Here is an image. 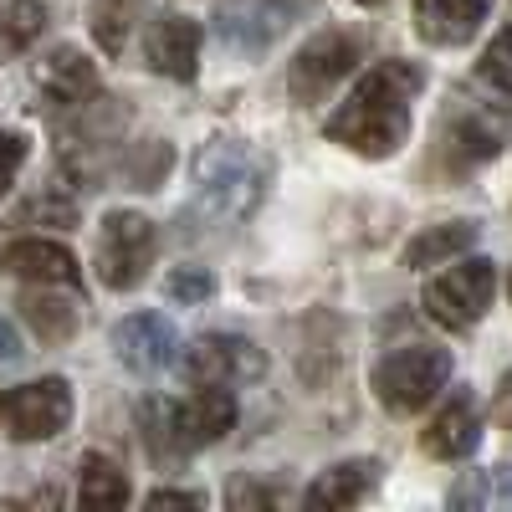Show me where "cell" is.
I'll return each instance as SVG.
<instances>
[{
	"label": "cell",
	"instance_id": "obj_24",
	"mask_svg": "<svg viewBox=\"0 0 512 512\" xmlns=\"http://www.w3.org/2000/svg\"><path fill=\"white\" fill-rule=\"evenodd\" d=\"M226 502H231L236 512H251V507H287V492H277V487H267V482H251V477H236L231 492H226Z\"/></svg>",
	"mask_w": 512,
	"mask_h": 512
},
{
	"label": "cell",
	"instance_id": "obj_11",
	"mask_svg": "<svg viewBox=\"0 0 512 512\" xmlns=\"http://www.w3.org/2000/svg\"><path fill=\"white\" fill-rule=\"evenodd\" d=\"M113 349H118V359L134 369V374H159V369L175 364L180 338H175V323H169V318L134 313V318H123L113 328Z\"/></svg>",
	"mask_w": 512,
	"mask_h": 512
},
{
	"label": "cell",
	"instance_id": "obj_5",
	"mask_svg": "<svg viewBox=\"0 0 512 512\" xmlns=\"http://www.w3.org/2000/svg\"><path fill=\"white\" fill-rule=\"evenodd\" d=\"M149 262H154V226L139 210H113V216H103L98 251H93L98 282L113 287V292H128V287L144 282Z\"/></svg>",
	"mask_w": 512,
	"mask_h": 512
},
{
	"label": "cell",
	"instance_id": "obj_8",
	"mask_svg": "<svg viewBox=\"0 0 512 512\" xmlns=\"http://www.w3.org/2000/svg\"><path fill=\"white\" fill-rule=\"evenodd\" d=\"M185 379L190 384H221V390H231V384H256L267 374V354L251 344V338L241 333H205L195 338V344L185 349L180 359Z\"/></svg>",
	"mask_w": 512,
	"mask_h": 512
},
{
	"label": "cell",
	"instance_id": "obj_9",
	"mask_svg": "<svg viewBox=\"0 0 512 512\" xmlns=\"http://www.w3.org/2000/svg\"><path fill=\"white\" fill-rule=\"evenodd\" d=\"M354 62H359V41L344 36V31H323V36H313L308 47L297 52V62L287 72V88H292V98L303 108H313V103H323L338 88V77L354 72Z\"/></svg>",
	"mask_w": 512,
	"mask_h": 512
},
{
	"label": "cell",
	"instance_id": "obj_27",
	"mask_svg": "<svg viewBox=\"0 0 512 512\" xmlns=\"http://www.w3.org/2000/svg\"><path fill=\"white\" fill-rule=\"evenodd\" d=\"M21 164H26V139H21V134H0V195L11 190V180H16Z\"/></svg>",
	"mask_w": 512,
	"mask_h": 512
},
{
	"label": "cell",
	"instance_id": "obj_3",
	"mask_svg": "<svg viewBox=\"0 0 512 512\" xmlns=\"http://www.w3.org/2000/svg\"><path fill=\"white\" fill-rule=\"evenodd\" d=\"M236 425V400L221 384H200L185 400H149L144 405V441L154 456H190L200 446H216Z\"/></svg>",
	"mask_w": 512,
	"mask_h": 512
},
{
	"label": "cell",
	"instance_id": "obj_16",
	"mask_svg": "<svg viewBox=\"0 0 512 512\" xmlns=\"http://www.w3.org/2000/svg\"><path fill=\"white\" fill-rule=\"evenodd\" d=\"M497 128L487 123V118H477V113H461V128H456V118H446V128H441V144H436V164H441V175H466L472 164H482V159H492L497 154Z\"/></svg>",
	"mask_w": 512,
	"mask_h": 512
},
{
	"label": "cell",
	"instance_id": "obj_29",
	"mask_svg": "<svg viewBox=\"0 0 512 512\" xmlns=\"http://www.w3.org/2000/svg\"><path fill=\"white\" fill-rule=\"evenodd\" d=\"M492 415H497V425H502V431H512V374H502V384H497Z\"/></svg>",
	"mask_w": 512,
	"mask_h": 512
},
{
	"label": "cell",
	"instance_id": "obj_19",
	"mask_svg": "<svg viewBox=\"0 0 512 512\" xmlns=\"http://www.w3.org/2000/svg\"><path fill=\"white\" fill-rule=\"evenodd\" d=\"M77 502L82 507H123L128 502V477L108 456H82L77 466Z\"/></svg>",
	"mask_w": 512,
	"mask_h": 512
},
{
	"label": "cell",
	"instance_id": "obj_13",
	"mask_svg": "<svg viewBox=\"0 0 512 512\" xmlns=\"http://www.w3.org/2000/svg\"><path fill=\"white\" fill-rule=\"evenodd\" d=\"M492 0H415L410 16H415V36L431 41V47H461L472 41L477 26L487 21Z\"/></svg>",
	"mask_w": 512,
	"mask_h": 512
},
{
	"label": "cell",
	"instance_id": "obj_20",
	"mask_svg": "<svg viewBox=\"0 0 512 512\" xmlns=\"http://www.w3.org/2000/svg\"><path fill=\"white\" fill-rule=\"evenodd\" d=\"M451 507H472V512H512V466H487L472 472L466 482L451 487Z\"/></svg>",
	"mask_w": 512,
	"mask_h": 512
},
{
	"label": "cell",
	"instance_id": "obj_4",
	"mask_svg": "<svg viewBox=\"0 0 512 512\" xmlns=\"http://www.w3.org/2000/svg\"><path fill=\"white\" fill-rule=\"evenodd\" d=\"M451 379V354L436 344H405L395 354H384L374 364V395L384 410L415 415L420 405H431Z\"/></svg>",
	"mask_w": 512,
	"mask_h": 512
},
{
	"label": "cell",
	"instance_id": "obj_26",
	"mask_svg": "<svg viewBox=\"0 0 512 512\" xmlns=\"http://www.w3.org/2000/svg\"><path fill=\"white\" fill-rule=\"evenodd\" d=\"M128 6H103L98 16H93V31H98V41H103V47L108 52H118L123 47V31H128Z\"/></svg>",
	"mask_w": 512,
	"mask_h": 512
},
{
	"label": "cell",
	"instance_id": "obj_14",
	"mask_svg": "<svg viewBox=\"0 0 512 512\" xmlns=\"http://www.w3.org/2000/svg\"><path fill=\"white\" fill-rule=\"evenodd\" d=\"M379 472H384V466L369 461V456H359V461H338V466H328V472L303 492V502H308L313 512H344V507H359V502L379 487Z\"/></svg>",
	"mask_w": 512,
	"mask_h": 512
},
{
	"label": "cell",
	"instance_id": "obj_30",
	"mask_svg": "<svg viewBox=\"0 0 512 512\" xmlns=\"http://www.w3.org/2000/svg\"><path fill=\"white\" fill-rule=\"evenodd\" d=\"M0 359H21V333L0 318Z\"/></svg>",
	"mask_w": 512,
	"mask_h": 512
},
{
	"label": "cell",
	"instance_id": "obj_21",
	"mask_svg": "<svg viewBox=\"0 0 512 512\" xmlns=\"http://www.w3.org/2000/svg\"><path fill=\"white\" fill-rule=\"evenodd\" d=\"M477 77L492 98H502L512 108V26H502V36H492V47L477 62Z\"/></svg>",
	"mask_w": 512,
	"mask_h": 512
},
{
	"label": "cell",
	"instance_id": "obj_22",
	"mask_svg": "<svg viewBox=\"0 0 512 512\" xmlns=\"http://www.w3.org/2000/svg\"><path fill=\"white\" fill-rule=\"evenodd\" d=\"M41 26H47V6H41V0H11L6 21H0V47L6 52L31 47V41L41 36Z\"/></svg>",
	"mask_w": 512,
	"mask_h": 512
},
{
	"label": "cell",
	"instance_id": "obj_2",
	"mask_svg": "<svg viewBox=\"0 0 512 512\" xmlns=\"http://www.w3.org/2000/svg\"><path fill=\"white\" fill-rule=\"evenodd\" d=\"M267 195V159L241 149L236 139H210L195 159V200L210 226L246 221Z\"/></svg>",
	"mask_w": 512,
	"mask_h": 512
},
{
	"label": "cell",
	"instance_id": "obj_10",
	"mask_svg": "<svg viewBox=\"0 0 512 512\" xmlns=\"http://www.w3.org/2000/svg\"><path fill=\"white\" fill-rule=\"evenodd\" d=\"M477 441H482V410H477V395H472V390H456V395L431 415V425L420 431V451L436 456V461L472 456Z\"/></svg>",
	"mask_w": 512,
	"mask_h": 512
},
{
	"label": "cell",
	"instance_id": "obj_7",
	"mask_svg": "<svg viewBox=\"0 0 512 512\" xmlns=\"http://www.w3.org/2000/svg\"><path fill=\"white\" fill-rule=\"evenodd\" d=\"M492 297H497V267L487 256H466L461 267H451L446 277L425 287V313L441 328H472L492 308Z\"/></svg>",
	"mask_w": 512,
	"mask_h": 512
},
{
	"label": "cell",
	"instance_id": "obj_12",
	"mask_svg": "<svg viewBox=\"0 0 512 512\" xmlns=\"http://www.w3.org/2000/svg\"><path fill=\"white\" fill-rule=\"evenodd\" d=\"M144 57L159 77H175V82H190L195 67H200V26L190 16H159L149 26V41H144Z\"/></svg>",
	"mask_w": 512,
	"mask_h": 512
},
{
	"label": "cell",
	"instance_id": "obj_32",
	"mask_svg": "<svg viewBox=\"0 0 512 512\" xmlns=\"http://www.w3.org/2000/svg\"><path fill=\"white\" fill-rule=\"evenodd\" d=\"M507 292H512V282H507Z\"/></svg>",
	"mask_w": 512,
	"mask_h": 512
},
{
	"label": "cell",
	"instance_id": "obj_17",
	"mask_svg": "<svg viewBox=\"0 0 512 512\" xmlns=\"http://www.w3.org/2000/svg\"><path fill=\"white\" fill-rule=\"evenodd\" d=\"M36 82H41V93H47L57 108H82V103L98 98V72L77 47H57L47 57V67L36 72Z\"/></svg>",
	"mask_w": 512,
	"mask_h": 512
},
{
	"label": "cell",
	"instance_id": "obj_15",
	"mask_svg": "<svg viewBox=\"0 0 512 512\" xmlns=\"http://www.w3.org/2000/svg\"><path fill=\"white\" fill-rule=\"evenodd\" d=\"M0 267L21 282H41V287H77V256L57 241H16L6 246Z\"/></svg>",
	"mask_w": 512,
	"mask_h": 512
},
{
	"label": "cell",
	"instance_id": "obj_23",
	"mask_svg": "<svg viewBox=\"0 0 512 512\" xmlns=\"http://www.w3.org/2000/svg\"><path fill=\"white\" fill-rule=\"evenodd\" d=\"M26 318L36 323V333L41 338H67L72 333V323H77V308L67 303V297H47V292H36V297H26Z\"/></svg>",
	"mask_w": 512,
	"mask_h": 512
},
{
	"label": "cell",
	"instance_id": "obj_18",
	"mask_svg": "<svg viewBox=\"0 0 512 512\" xmlns=\"http://www.w3.org/2000/svg\"><path fill=\"white\" fill-rule=\"evenodd\" d=\"M477 241V226L472 221H446V226H431L420 231L410 246H405V267L420 272V267H436V262H456V256Z\"/></svg>",
	"mask_w": 512,
	"mask_h": 512
},
{
	"label": "cell",
	"instance_id": "obj_31",
	"mask_svg": "<svg viewBox=\"0 0 512 512\" xmlns=\"http://www.w3.org/2000/svg\"><path fill=\"white\" fill-rule=\"evenodd\" d=\"M359 6H379V0H359Z\"/></svg>",
	"mask_w": 512,
	"mask_h": 512
},
{
	"label": "cell",
	"instance_id": "obj_25",
	"mask_svg": "<svg viewBox=\"0 0 512 512\" xmlns=\"http://www.w3.org/2000/svg\"><path fill=\"white\" fill-rule=\"evenodd\" d=\"M210 272H200V267H185V272H169V282H164V292L175 297V303H205L210 297Z\"/></svg>",
	"mask_w": 512,
	"mask_h": 512
},
{
	"label": "cell",
	"instance_id": "obj_1",
	"mask_svg": "<svg viewBox=\"0 0 512 512\" xmlns=\"http://www.w3.org/2000/svg\"><path fill=\"white\" fill-rule=\"evenodd\" d=\"M420 88H425V72L415 62H400V57L379 62L374 72L359 77L349 103H338V113L328 118V139L364 159L400 154V144L410 139V108Z\"/></svg>",
	"mask_w": 512,
	"mask_h": 512
},
{
	"label": "cell",
	"instance_id": "obj_28",
	"mask_svg": "<svg viewBox=\"0 0 512 512\" xmlns=\"http://www.w3.org/2000/svg\"><path fill=\"white\" fill-rule=\"evenodd\" d=\"M149 507H205V497L180 492V487H159V492H149Z\"/></svg>",
	"mask_w": 512,
	"mask_h": 512
},
{
	"label": "cell",
	"instance_id": "obj_6",
	"mask_svg": "<svg viewBox=\"0 0 512 512\" xmlns=\"http://www.w3.org/2000/svg\"><path fill=\"white\" fill-rule=\"evenodd\" d=\"M72 420L67 379H31L16 390H0V431L16 441H52Z\"/></svg>",
	"mask_w": 512,
	"mask_h": 512
}]
</instances>
